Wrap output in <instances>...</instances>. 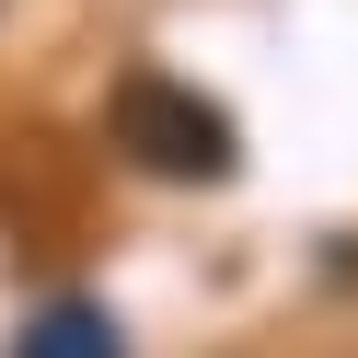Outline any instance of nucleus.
Segmentation results:
<instances>
[{
    "instance_id": "f257e3e1",
    "label": "nucleus",
    "mask_w": 358,
    "mask_h": 358,
    "mask_svg": "<svg viewBox=\"0 0 358 358\" xmlns=\"http://www.w3.org/2000/svg\"><path fill=\"white\" fill-rule=\"evenodd\" d=\"M104 139H116L139 173H162V185H231V173H243L231 104H208L196 81H173V70H127L116 93H104Z\"/></svg>"
},
{
    "instance_id": "f03ea898",
    "label": "nucleus",
    "mask_w": 358,
    "mask_h": 358,
    "mask_svg": "<svg viewBox=\"0 0 358 358\" xmlns=\"http://www.w3.org/2000/svg\"><path fill=\"white\" fill-rule=\"evenodd\" d=\"M12 358H127V335H116L104 301H47L24 335H12Z\"/></svg>"
}]
</instances>
